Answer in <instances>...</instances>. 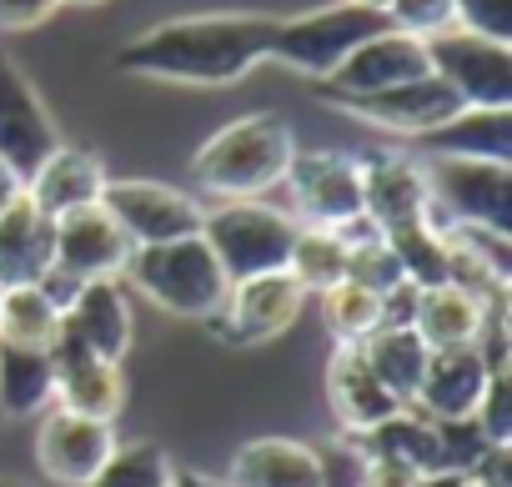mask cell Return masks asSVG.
Wrapping results in <instances>:
<instances>
[{
  "label": "cell",
  "instance_id": "6da1fadb",
  "mask_svg": "<svg viewBox=\"0 0 512 487\" xmlns=\"http://www.w3.org/2000/svg\"><path fill=\"white\" fill-rule=\"evenodd\" d=\"M282 16L262 11H206V16H176L141 36H131L116 51V71L166 86H236L262 61H272Z\"/></svg>",
  "mask_w": 512,
  "mask_h": 487
},
{
  "label": "cell",
  "instance_id": "7a4b0ae2",
  "mask_svg": "<svg viewBox=\"0 0 512 487\" xmlns=\"http://www.w3.org/2000/svg\"><path fill=\"white\" fill-rule=\"evenodd\" d=\"M297 156V136L277 111H251L211 131L191 156V181L216 201H256L282 186Z\"/></svg>",
  "mask_w": 512,
  "mask_h": 487
},
{
  "label": "cell",
  "instance_id": "3957f363",
  "mask_svg": "<svg viewBox=\"0 0 512 487\" xmlns=\"http://www.w3.org/2000/svg\"><path fill=\"white\" fill-rule=\"evenodd\" d=\"M121 277L151 307H161L171 317H191V322H211L231 292V277L211 257L201 231L181 236V241H161V247H131Z\"/></svg>",
  "mask_w": 512,
  "mask_h": 487
},
{
  "label": "cell",
  "instance_id": "277c9868",
  "mask_svg": "<svg viewBox=\"0 0 512 487\" xmlns=\"http://www.w3.org/2000/svg\"><path fill=\"white\" fill-rule=\"evenodd\" d=\"M297 216L256 201H221L201 216V241L231 282L262 277V272H287V252L297 241Z\"/></svg>",
  "mask_w": 512,
  "mask_h": 487
},
{
  "label": "cell",
  "instance_id": "5b68a950",
  "mask_svg": "<svg viewBox=\"0 0 512 487\" xmlns=\"http://www.w3.org/2000/svg\"><path fill=\"white\" fill-rule=\"evenodd\" d=\"M387 31V16L382 11H367V6H352V0H337V6H322V11H302V16H282L277 21V41H272V61L297 71V76H312V81H327L367 36Z\"/></svg>",
  "mask_w": 512,
  "mask_h": 487
},
{
  "label": "cell",
  "instance_id": "8992f818",
  "mask_svg": "<svg viewBox=\"0 0 512 487\" xmlns=\"http://www.w3.org/2000/svg\"><path fill=\"white\" fill-rule=\"evenodd\" d=\"M422 171L432 191V216L442 211V221H472V226H492L512 236V161L432 156L422 161Z\"/></svg>",
  "mask_w": 512,
  "mask_h": 487
},
{
  "label": "cell",
  "instance_id": "52a82bcc",
  "mask_svg": "<svg viewBox=\"0 0 512 487\" xmlns=\"http://www.w3.org/2000/svg\"><path fill=\"white\" fill-rule=\"evenodd\" d=\"M427 66L457 91L462 106L512 111V46L507 41H487L477 31L447 26L427 36Z\"/></svg>",
  "mask_w": 512,
  "mask_h": 487
},
{
  "label": "cell",
  "instance_id": "ba28073f",
  "mask_svg": "<svg viewBox=\"0 0 512 487\" xmlns=\"http://www.w3.org/2000/svg\"><path fill=\"white\" fill-rule=\"evenodd\" d=\"M101 206L111 211V221L131 236V247H161V241H181L201 231L206 206L166 181L151 176H121L101 186Z\"/></svg>",
  "mask_w": 512,
  "mask_h": 487
},
{
  "label": "cell",
  "instance_id": "9c48e42d",
  "mask_svg": "<svg viewBox=\"0 0 512 487\" xmlns=\"http://www.w3.org/2000/svg\"><path fill=\"white\" fill-rule=\"evenodd\" d=\"M302 307H307V292L287 272H262V277L231 282L221 312L206 327L226 347H262V342L292 332V322L302 317Z\"/></svg>",
  "mask_w": 512,
  "mask_h": 487
},
{
  "label": "cell",
  "instance_id": "30bf717a",
  "mask_svg": "<svg viewBox=\"0 0 512 487\" xmlns=\"http://www.w3.org/2000/svg\"><path fill=\"white\" fill-rule=\"evenodd\" d=\"M131 257V236L111 221V211L76 206L51 216V267L76 277V282H116Z\"/></svg>",
  "mask_w": 512,
  "mask_h": 487
},
{
  "label": "cell",
  "instance_id": "8fae6325",
  "mask_svg": "<svg viewBox=\"0 0 512 487\" xmlns=\"http://www.w3.org/2000/svg\"><path fill=\"white\" fill-rule=\"evenodd\" d=\"M282 186L302 226H347L362 216V171L347 151H297Z\"/></svg>",
  "mask_w": 512,
  "mask_h": 487
},
{
  "label": "cell",
  "instance_id": "7c38bea8",
  "mask_svg": "<svg viewBox=\"0 0 512 487\" xmlns=\"http://www.w3.org/2000/svg\"><path fill=\"white\" fill-rule=\"evenodd\" d=\"M116 442H121L116 422L81 417V412H66V407L51 402L41 412V427H36V467L61 487H86L106 467Z\"/></svg>",
  "mask_w": 512,
  "mask_h": 487
},
{
  "label": "cell",
  "instance_id": "4fadbf2b",
  "mask_svg": "<svg viewBox=\"0 0 512 487\" xmlns=\"http://www.w3.org/2000/svg\"><path fill=\"white\" fill-rule=\"evenodd\" d=\"M427 41L407 36V31H377L367 36L327 81H317L322 101H352V96H377L387 86H402V81H417L427 76Z\"/></svg>",
  "mask_w": 512,
  "mask_h": 487
},
{
  "label": "cell",
  "instance_id": "5bb4252c",
  "mask_svg": "<svg viewBox=\"0 0 512 487\" xmlns=\"http://www.w3.org/2000/svg\"><path fill=\"white\" fill-rule=\"evenodd\" d=\"M332 106L357 116V121H367V126H382V131H397V136H417V141L462 111L457 91L442 76H432V71L417 76V81L387 86L377 96H352V101H332Z\"/></svg>",
  "mask_w": 512,
  "mask_h": 487
},
{
  "label": "cell",
  "instance_id": "9a60e30c",
  "mask_svg": "<svg viewBox=\"0 0 512 487\" xmlns=\"http://www.w3.org/2000/svg\"><path fill=\"white\" fill-rule=\"evenodd\" d=\"M56 146H61V131H56L46 101L21 76V66L0 51V156L21 176H31Z\"/></svg>",
  "mask_w": 512,
  "mask_h": 487
},
{
  "label": "cell",
  "instance_id": "2e32d148",
  "mask_svg": "<svg viewBox=\"0 0 512 487\" xmlns=\"http://www.w3.org/2000/svg\"><path fill=\"white\" fill-rule=\"evenodd\" d=\"M357 171H362V216L367 221H377L382 231L432 221V191H427L422 161H412L402 151H372L357 161Z\"/></svg>",
  "mask_w": 512,
  "mask_h": 487
},
{
  "label": "cell",
  "instance_id": "e0dca14e",
  "mask_svg": "<svg viewBox=\"0 0 512 487\" xmlns=\"http://www.w3.org/2000/svg\"><path fill=\"white\" fill-rule=\"evenodd\" d=\"M487 357L472 347H432L427 352V367H422V382H417V397L412 407L432 422H457V417H472L482 392H487Z\"/></svg>",
  "mask_w": 512,
  "mask_h": 487
},
{
  "label": "cell",
  "instance_id": "ac0fdd59",
  "mask_svg": "<svg viewBox=\"0 0 512 487\" xmlns=\"http://www.w3.org/2000/svg\"><path fill=\"white\" fill-rule=\"evenodd\" d=\"M51 362H56V407L81 412V417H101L116 422L126 407V372L121 362L91 357L86 347L56 337L51 342Z\"/></svg>",
  "mask_w": 512,
  "mask_h": 487
},
{
  "label": "cell",
  "instance_id": "d6986e66",
  "mask_svg": "<svg viewBox=\"0 0 512 487\" xmlns=\"http://www.w3.org/2000/svg\"><path fill=\"white\" fill-rule=\"evenodd\" d=\"M131 332H136V322H131V302H126L121 282H81V292L61 312L56 337L86 347L91 357L121 362L131 352Z\"/></svg>",
  "mask_w": 512,
  "mask_h": 487
},
{
  "label": "cell",
  "instance_id": "ffe728a7",
  "mask_svg": "<svg viewBox=\"0 0 512 487\" xmlns=\"http://www.w3.org/2000/svg\"><path fill=\"white\" fill-rule=\"evenodd\" d=\"M327 402H332V417H337V427H342L347 437H357V432L387 422V417L402 407V402L377 382V372L367 367L362 347H347V342H337V352H332V362H327Z\"/></svg>",
  "mask_w": 512,
  "mask_h": 487
},
{
  "label": "cell",
  "instance_id": "44dd1931",
  "mask_svg": "<svg viewBox=\"0 0 512 487\" xmlns=\"http://www.w3.org/2000/svg\"><path fill=\"white\" fill-rule=\"evenodd\" d=\"M106 166L91 146H56L31 176H26V196L46 211V216H61V211H76V206H96L101 201V186H106Z\"/></svg>",
  "mask_w": 512,
  "mask_h": 487
},
{
  "label": "cell",
  "instance_id": "7402d4cb",
  "mask_svg": "<svg viewBox=\"0 0 512 487\" xmlns=\"http://www.w3.org/2000/svg\"><path fill=\"white\" fill-rule=\"evenodd\" d=\"M226 487H322L312 442L297 437H251L231 452Z\"/></svg>",
  "mask_w": 512,
  "mask_h": 487
},
{
  "label": "cell",
  "instance_id": "603a6c76",
  "mask_svg": "<svg viewBox=\"0 0 512 487\" xmlns=\"http://www.w3.org/2000/svg\"><path fill=\"white\" fill-rule=\"evenodd\" d=\"M51 272V216L21 191L0 211V287H26Z\"/></svg>",
  "mask_w": 512,
  "mask_h": 487
},
{
  "label": "cell",
  "instance_id": "cb8c5ba5",
  "mask_svg": "<svg viewBox=\"0 0 512 487\" xmlns=\"http://www.w3.org/2000/svg\"><path fill=\"white\" fill-rule=\"evenodd\" d=\"M487 322V302H477L472 292L442 282V287H417L412 302V332L427 347H472L482 337Z\"/></svg>",
  "mask_w": 512,
  "mask_h": 487
},
{
  "label": "cell",
  "instance_id": "d4e9b609",
  "mask_svg": "<svg viewBox=\"0 0 512 487\" xmlns=\"http://www.w3.org/2000/svg\"><path fill=\"white\" fill-rule=\"evenodd\" d=\"M362 452L367 457H392V462H407L412 472H437L447 467L442 462V427L432 417H422L417 407H397L387 422L357 432Z\"/></svg>",
  "mask_w": 512,
  "mask_h": 487
},
{
  "label": "cell",
  "instance_id": "484cf974",
  "mask_svg": "<svg viewBox=\"0 0 512 487\" xmlns=\"http://www.w3.org/2000/svg\"><path fill=\"white\" fill-rule=\"evenodd\" d=\"M56 402V362L41 347L0 342V417H41Z\"/></svg>",
  "mask_w": 512,
  "mask_h": 487
},
{
  "label": "cell",
  "instance_id": "4316f807",
  "mask_svg": "<svg viewBox=\"0 0 512 487\" xmlns=\"http://www.w3.org/2000/svg\"><path fill=\"white\" fill-rule=\"evenodd\" d=\"M422 146L432 156H492V161H512V111L462 106L452 121H442L437 131H427Z\"/></svg>",
  "mask_w": 512,
  "mask_h": 487
},
{
  "label": "cell",
  "instance_id": "83f0119b",
  "mask_svg": "<svg viewBox=\"0 0 512 487\" xmlns=\"http://www.w3.org/2000/svg\"><path fill=\"white\" fill-rule=\"evenodd\" d=\"M362 347V357H367V367L377 372V382L402 402V407H412V397H417V382H422V367H427V342L412 332V327H392V322H382L372 337H362L357 342Z\"/></svg>",
  "mask_w": 512,
  "mask_h": 487
},
{
  "label": "cell",
  "instance_id": "f1b7e54d",
  "mask_svg": "<svg viewBox=\"0 0 512 487\" xmlns=\"http://www.w3.org/2000/svg\"><path fill=\"white\" fill-rule=\"evenodd\" d=\"M287 277L307 297H322L327 287L347 277V241L332 226H297V241L287 252Z\"/></svg>",
  "mask_w": 512,
  "mask_h": 487
},
{
  "label": "cell",
  "instance_id": "f546056e",
  "mask_svg": "<svg viewBox=\"0 0 512 487\" xmlns=\"http://www.w3.org/2000/svg\"><path fill=\"white\" fill-rule=\"evenodd\" d=\"M56 332H61V307H56L36 282H26V287H6V292H0V342L51 352Z\"/></svg>",
  "mask_w": 512,
  "mask_h": 487
},
{
  "label": "cell",
  "instance_id": "4dcf8cb0",
  "mask_svg": "<svg viewBox=\"0 0 512 487\" xmlns=\"http://www.w3.org/2000/svg\"><path fill=\"white\" fill-rule=\"evenodd\" d=\"M382 236H387V247H392V257H397V267L412 287H442L447 282V241H442L437 221L392 226Z\"/></svg>",
  "mask_w": 512,
  "mask_h": 487
},
{
  "label": "cell",
  "instance_id": "1f68e13d",
  "mask_svg": "<svg viewBox=\"0 0 512 487\" xmlns=\"http://www.w3.org/2000/svg\"><path fill=\"white\" fill-rule=\"evenodd\" d=\"M322 322H327V332H332L337 342L357 347L362 337H372V332L382 327V297L367 292L362 282L342 277L337 287L322 292Z\"/></svg>",
  "mask_w": 512,
  "mask_h": 487
},
{
  "label": "cell",
  "instance_id": "d6a6232c",
  "mask_svg": "<svg viewBox=\"0 0 512 487\" xmlns=\"http://www.w3.org/2000/svg\"><path fill=\"white\" fill-rule=\"evenodd\" d=\"M171 472H176V462L166 457V447L116 442V452L106 457V467L86 487H171Z\"/></svg>",
  "mask_w": 512,
  "mask_h": 487
},
{
  "label": "cell",
  "instance_id": "836d02e7",
  "mask_svg": "<svg viewBox=\"0 0 512 487\" xmlns=\"http://www.w3.org/2000/svg\"><path fill=\"white\" fill-rule=\"evenodd\" d=\"M312 452H317L322 487H367V452H362L357 437L337 432L327 442H312Z\"/></svg>",
  "mask_w": 512,
  "mask_h": 487
},
{
  "label": "cell",
  "instance_id": "e575fe53",
  "mask_svg": "<svg viewBox=\"0 0 512 487\" xmlns=\"http://www.w3.org/2000/svg\"><path fill=\"white\" fill-rule=\"evenodd\" d=\"M472 422L482 427V437L492 447H512V372H492L487 377V392H482Z\"/></svg>",
  "mask_w": 512,
  "mask_h": 487
},
{
  "label": "cell",
  "instance_id": "d590c367",
  "mask_svg": "<svg viewBox=\"0 0 512 487\" xmlns=\"http://www.w3.org/2000/svg\"><path fill=\"white\" fill-rule=\"evenodd\" d=\"M387 26L427 41L452 26V0H387Z\"/></svg>",
  "mask_w": 512,
  "mask_h": 487
},
{
  "label": "cell",
  "instance_id": "8d00e7d4",
  "mask_svg": "<svg viewBox=\"0 0 512 487\" xmlns=\"http://www.w3.org/2000/svg\"><path fill=\"white\" fill-rule=\"evenodd\" d=\"M452 26L512 46V0H452Z\"/></svg>",
  "mask_w": 512,
  "mask_h": 487
},
{
  "label": "cell",
  "instance_id": "74e56055",
  "mask_svg": "<svg viewBox=\"0 0 512 487\" xmlns=\"http://www.w3.org/2000/svg\"><path fill=\"white\" fill-rule=\"evenodd\" d=\"M61 11V0H0V31H36Z\"/></svg>",
  "mask_w": 512,
  "mask_h": 487
},
{
  "label": "cell",
  "instance_id": "f35d334b",
  "mask_svg": "<svg viewBox=\"0 0 512 487\" xmlns=\"http://www.w3.org/2000/svg\"><path fill=\"white\" fill-rule=\"evenodd\" d=\"M467 487H512V447H487L467 467Z\"/></svg>",
  "mask_w": 512,
  "mask_h": 487
},
{
  "label": "cell",
  "instance_id": "ab89813d",
  "mask_svg": "<svg viewBox=\"0 0 512 487\" xmlns=\"http://www.w3.org/2000/svg\"><path fill=\"white\" fill-rule=\"evenodd\" d=\"M422 472H412L407 462L392 457H367V487H412Z\"/></svg>",
  "mask_w": 512,
  "mask_h": 487
},
{
  "label": "cell",
  "instance_id": "60d3db41",
  "mask_svg": "<svg viewBox=\"0 0 512 487\" xmlns=\"http://www.w3.org/2000/svg\"><path fill=\"white\" fill-rule=\"evenodd\" d=\"M21 191H26V176H21V171L6 161V156H0V211H6V206H11Z\"/></svg>",
  "mask_w": 512,
  "mask_h": 487
},
{
  "label": "cell",
  "instance_id": "b9f144b4",
  "mask_svg": "<svg viewBox=\"0 0 512 487\" xmlns=\"http://www.w3.org/2000/svg\"><path fill=\"white\" fill-rule=\"evenodd\" d=\"M412 487H467V472H452V467H437V472H422Z\"/></svg>",
  "mask_w": 512,
  "mask_h": 487
},
{
  "label": "cell",
  "instance_id": "7bdbcfd3",
  "mask_svg": "<svg viewBox=\"0 0 512 487\" xmlns=\"http://www.w3.org/2000/svg\"><path fill=\"white\" fill-rule=\"evenodd\" d=\"M171 487H226L221 477H206V472H186V467H176L171 472Z\"/></svg>",
  "mask_w": 512,
  "mask_h": 487
},
{
  "label": "cell",
  "instance_id": "ee69618b",
  "mask_svg": "<svg viewBox=\"0 0 512 487\" xmlns=\"http://www.w3.org/2000/svg\"><path fill=\"white\" fill-rule=\"evenodd\" d=\"M352 6H367V11H382L387 16V0H352Z\"/></svg>",
  "mask_w": 512,
  "mask_h": 487
},
{
  "label": "cell",
  "instance_id": "f6af8a7d",
  "mask_svg": "<svg viewBox=\"0 0 512 487\" xmlns=\"http://www.w3.org/2000/svg\"><path fill=\"white\" fill-rule=\"evenodd\" d=\"M61 6H101V0H61Z\"/></svg>",
  "mask_w": 512,
  "mask_h": 487
},
{
  "label": "cell",
  "instance_id": "bcb514c9",
  "mask_svg": "<svg viewBox=\"0 0 512 487\" xmlns=\"http://www.w3.org/2000/svg\"><path fill=\"white\" fill-rule=\"evenodd\" d=\"M0 487H26V482H16V477H0Z\"/></svg>",
  "mask_w": 512,
  "mask_h": 487
},
{
  "label": "cell",
  "instance_id": "7dc6e473",
  "mask_svg": "<svg viewBox=\"0 0 512 487\" xmlns=\"http://www.w3.org/2000/svg\"><path fill=\"white\" fill-rule=\"evenodd\" d=\"M0 292H6V287H0Z\"/></svg>",
  "mask_w": 512,
  "mask_h": 487
}]
</instances>
